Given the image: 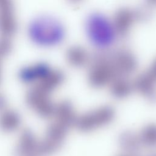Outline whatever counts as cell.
Here are the masks:
<instances>
[{
  "label": "cell",
  "mask_w": 156,
  "mask_h": 156,
  "mask_svg": "<svg viewBox=\"0 0 156 156\" xmlns=\"http://www.w3.org/2000/svg\"><path fill=\"white\" fill-rule=\"evenodd\" d=\"M110 54L100 51L93 57V63L88 73L90 83L98 87L106 84L116 77L111 65Z\"/></svg>",
  "instance_id": "obj_1"
},
{
  "label": "cell",
  "mask_w": 156,
  "mask_h": 156,
  "mask_svg": "<svg viewBox=\"0 0 156 156\" xmlns=\"http://www.w3.org/2000/svg\"><path fill=\"white\" fill-rule=\"evenodd\" d=\"M113 108L109 105H103L88 112L84 113L77 118L78 126L88 129L110 121L113 116Z\"/></svg>",
  "instance_id": "obj_2"
},
{
  "label": "cell",
  "mask_w": 156,
  "mask_h": 156,
  "mask_svg": "<svg viewBox=\"0 0 156 156\" xmlns=\"http://www.w3.org/2000/svg\"><path fill=\"white\" fill-rule=\"evenodd\" d=\"M111 65L116 76H122L131 73L136 67L133 55L127 49H119L110 57Z\"/></svg>",
  "instance_id": "obj_3"
},
{
  "label": "cell",
  "mask_w": 156,
  "mask_h": 156,
  "mask_svg": "<svg viewBox=\"0 0 156 156\" xmlns=\"http://www.w3.org/2000/svg\"><path fill=\"white\" fill-rule=\"evenodd\" d=\"M64 133L63 124L52 126L49 129L46 138L38 143L39 155H49L55 152L60 145Z\"/></svg>",
  "instance_id": "obj_4"
},
{
  "label": "cell",
  "mask_w": 156,
  "mask_h": 156,
  "mask_svg": "<svg viewBox=\"0 0 156 156\" xmlns=\"http://www.w3.org/2000/svg\"><path fill=\"white\" fill-rule=\"evenodd\" d=\"M135 13L127 8H122L117 10L113 18V27L116 32L122 36L128 33L134 19Z\"/></svg>",
  "instance_id": "obj_5"
},
{
  "label": "cell",
  "mask_w": 156,
  "mask_h": 156,
  "mask_svg": "<svg viewBox=\"0 0 156 156\" xmlns=\"http://www.w3.org/2000/svg\"><path fill=\"white\" fill-rule=\"evenodd\" d=\"M15 156H38V143L29 131L24 132L14 153Z\"/></svg>",
  "instance_id": "obj_6"
},
{
  "label": "cell",
  "mask_w": 156,
  "mask_h": 156,
  "mask_svg": "<svg viewBox=\"0 0 156 156\" xmlns=\"http://www.w3.org/2000/svg\"><path fill=\"white\" fill-rule=\"evenodd\" d=\"M133 87L150 100L156 101V79L147 71L136 79Z\"/></svg>",
  "instance_id": "obj_7"
},
{
  "label": "cell",
  "mask_w": 156,
  "mask_h": 156,
  "mask_svg": "<svg viewBox=\"0 0 156 156\" xmlns=\"http://www.w3.org/2000/svg\"><path fill=\"white\" fill-rule=\"evenodd\" d=\"M133 84L122 76H116L111 82L110 90L112 93L117 98L127 96L133 88Z\"/></svg>",
  "instance_id": "obj_8"
},
{
  "label": "cell",
  "mask_w": 156,
  "mask_h": 156,
  "mask_svg": "<svg viewBox=\"0 0 156 156\" xmlns=\"http://www.w3.org/2000/svg\"><path fill=\"white\" fill-rule=\"evenodd\" d=\"M67 56L69 62L76 66L83 65L89 60V55L87 50L79 45L71 47L68 51Z\"/></svg>",
  "instance_id": "obj_9"
},
{
  "label": "cell",
  "mask_w": 156,
  "mask_h": 156,
  "mask_svg": "<svg viewBox=\"0 0 156 156\" xmlns=\"http://www.w3.org/2000/svg\"><path fill=\"white\" fill-rule=\"evenodd\" d=\"M58 114L63 124L69 123L75 119V113L73 107L68 102H64L58 107Z\"/></svg>",
  "instance_id": "obj_10"
},
{
  "label": "cell",
  "mask_w": 156,
  "mask_h": 156,
  "mask_svg": "<svg viewBox=\"0 0 156 156\" xmlns=\"http://www.w3.org/2000/svg\"><path fill=\"white\" fill-rule=\"evenodd\" d=\"M147 72L156 79V59L154 60L150 69L147 71Z\"/></svg>",
  "instance_id": "obj_11"
}]
</instances>
